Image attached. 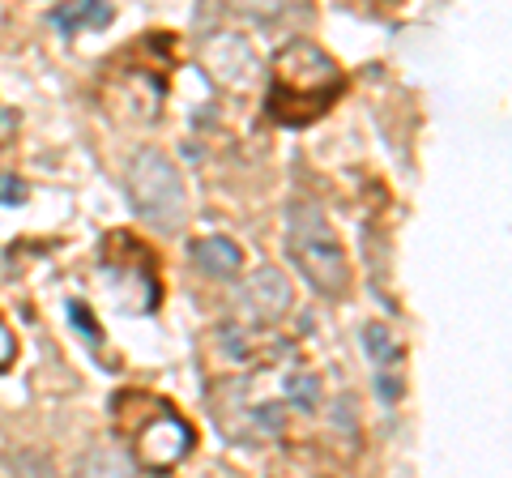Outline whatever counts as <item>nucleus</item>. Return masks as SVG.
<instances>
[{
	"label": "nucleus",
	"mask_w": 512,
	"mask_h": 478,
	"mask_svg": "<svg viewBox=\"0 0 512 478\" xmlns=\"http://www.w3.org/2000/svg\"><path fill=\"white\" fill-rule=\"evenodd\" d=\"M291 304H295L291 282H286V274L274 265H261L239 286V312H244L252 325H278L282 316L291 312Z\"/></svg>",
	"instance_id": "5"
},
{
	"label": "nucleus",
	"mask_w": 512,
	"mask_h": 478,
	"mask_svg": "<svg viewBox=\"0 0 512 478\" xmlns=\"http://www.w3.org/2000/svg\"><path fill=\"white\" fill-rule=\"evenodd\" d=\"M22 201H26V184L18 175H5L0 180V205H22Z\"/></svg>",
	"instance_id": "12"
},
{
	"label": "nucleus",
	"mask_w": 512,
	"mask_h": 478,
	"mask_svg": "<svg viewBox=\"0 0 512 478\" xmlns=\"http://www.w3.org/2000/svg\"><path fill=\"white\" fill-rule=\"evenodd\" d=\"M116 9L111 0H64V5L52 9V26L64 30V35H82V30H107Z\"/></svg>",
	"instance_id": "7"
},
{
	"label": "nucleus",
	"mask_w": 512,
	"mask_h": 478,
	"mask_svg": "<svg viewBox=\"0 0 512 478\" xmlns=\"http://www.w3.org/2000/svg\"><path fill=\"white\" fill-rule=\"evenodd\" d=\"M286 252H291V265L299 269V278L316 295L342 299L350 291V257L316 201L299 197L286 205Z\"/></svg>",
	"instance_id": "3"
},
{
	"label": "nucleus",
	"mask_w": 512,
	"mask_h": 478,
	"mask_svg": "<svg viewBox=\"0 0 512 478\" xmlns=\"http://www.w3.org/2000/svg\"><path fill=\"white\" fill-rule=\"evenodd\" d=\"M192 261H197V269H205L210 278H235L239 269H244V248L227 235H205L192 244Z\"/></svg>",
	"instance_id": "8"
},
{
	"label": "nucleus",
	"mask_w": 512,
	"mask_h": 478,
	"mask_svg": "<svg viewBox=\"0 0 512 478\" xmlns=\"http://www.w3.org/2000/svg\"><path fill=\"white\" fill-rule=\"evenodd\" d=\"M346 90V73L333 65V56L316 43H286L269 65V116L286 129L320 120Z\"/></svg>",
	"instance_id": "1"
},
{
	"label": "nucleus",
	"mask_w": 512,
	"mask_h": 478,
	"mask_svg": "<svg viewBox=\"0 0 512 478\" xmlns=\"http://www.w3.org/2000/svg\"><path fill=\"white\" fill-rule=\"evenodd\" d=\"M13 359H18V338H13V329L5 325V316H0V372H5Z\"/></svg>",
	"instance_id": "11"
},
{
	"label": "nucleus",
	"mask_w": 512,
	"mask_h": 478,
	"mask_svg": "<svg viewBox=\"0 0 512 478\" xmlns=\"http://www.w3.org/2000/svg\"><path fill=\"white\" fill-rule=\"evenodd\" d=\"M282 393H286V402L299 406V410H316L320 406V380L312 372H291L282 380Z\"/></svg>",
	"instance_id": "9"
},
{
	"label": "nucleus",
	"mask_w": 512,
	"mask_h": 478,
	"mask_svg": "<svg viewBox=\"0 0 512 478\" xmlns=\"http://www.w3.org/2000/svg\"><path fill=\"white\" fill-rule=\"evenodd\" d=\"M124 193H128V205L137 210V218H146L158 231H175L184 222V210H188L184 180H180V167H175L163 150L141 146L128 158Z\"/></svg>",
	"instance_id": "4"
},
{
	"label": "nucleus",
	"mask_w": 512,
	"mask_h": 478,
	"mask_svg": "<svg viewBox=\"0 0 512 478\" xmlns=\"http://www.w3.org/2000/svg\"><path fill=\"white\" fill-rule=\"evenodd\" d=\"M116 427L120 436L128 440V453H133V466L137 470H154V474H167L175 470L180 461L192 453V423L184 419L180 410L163 397H150V393H124L116 397Z\"/></svg>",
	"instance_id": "2"
},
{
	"label": "nucleus",
	"mask_w": 512,
	"mask_h": 478,
	"mask_svg": "<svg viewBox=\"0 0 512 478\" xmlns=\"http://www.w3.org/2000/svg\"><path fill=\"white\" fill-rule=\"evenodd\" d=\"M303 0H231L235 13L244 18H256V22H274V18H286L291 9H299Z\"/></svg>",
	"instance_id": "10"
},
{
	"label": "nucleus",
	"mask_w": 512,
	"mask_h": 478,
	"mask_svg": "<svg viewBox=\"0 0 512 478\" xmlns=\"http://www.w3.org/2000/svg\"><path fill=\"white\" fill-rule=\"evenodd\" d=\"M363 350L372 355L376 363V385H380V397L384 402H393L397 393H402V346H397L393 329L389 325H363Z\"/></svg>",
	"instance_id": "6"
}]
</instances>
